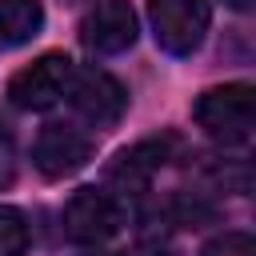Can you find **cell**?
Masks as SVG:
<instances>
[{
    "mask_svg": "<svg viewBox=\"0 0 256 256\" xmlns=\"http://www.w3.org/2000/svg\"><path fill=\"white\" fill-rule=\"evenodd\" d=\"M224 4H228V8H236V12H248V8H252V0H224Z\"/></svg>",
    "mask_w": 256,
    "mask_h": 256,
    "instance_id": "cell-13",
    "label": "cell"
},
{
    "mask_svg": "<svg viewBox=\"0 0 256 256\" xmlns=\"http://www.w3.org/2000/svg\"><path fill=\"white\" fill-rule=\"evenodd\" d=\"M60 224H64V236H68V240L100 248L104 240H112V236L124 228V208H120V200H116L112 192H104V188H80V192H72V200L64 204Z\"/></svg>",
    "mask_w": 256,
    "mask_h": 256,
    "instance_id": "cell-3",
    "label": "cell"
},
{
    "mask_svg": "<svg viewBox=\"0 0 256 256\" xmlns=\"http://www.w3.org/2000/svg\"><path fill=\"white\" fill-rule=\"evenodd\" d=\"M16 180V140H12V128L0 120V188H8Z\"/></svg>",
    "mask_w": 256,
    "mask_h": 256,
    "instance_id": "cell-12",
    "label": "cell"
},
{
    "mask_svg": "<svg viewBox=\"0 0 256 256\" xmlns=\"http://www.w3.org/2000/svg\"><path fill=\"white\" fill-rule=\"evenodd\" d=\"M72 72H76V64L68 52H44L40 60H32L28 68H20L8 80V100L24 112H44L56 100H64Z\"/></svg>",
    "mask_w": 256,
    "mask_h": 256,
    "instance_id": "cell-4",
    "label": "cell"
},
{
    "mask_svg": "<svg viewBox=\"0 0 256 256\" xmlns=\"http://www.w3.org/2000/svg\"><path fill=\"white\" fill-rule=\"evenodd\" d=\"M180 148H184V140H180L176 132L144 136V140H136L132 148L116 152V160L108 164V180H112V184H120L124 192L144 188V184H148L164 164H172V160L180 156Z\"/></svg>",
    "mask_w": 256,
    "mask_h": 256,
    "instance_id": "cell-7",
    "label": "cell"
},
{
    "mask_svg": "<svg viewBox=\"0 0 256 256\" xmlns=\"http://www.w3.org/2000/svg\"><path fill=\"white\" fill-rule=\"evenodd\" d=\"M72 4H80V0H72Z\"/></svg>",
    "mask_w": 256,
    "mask_h": 256,
    "instance_id": "cell-15",
    "label": "cell"
},
{
    "mask_svg": "<svg viewBox=\"0 0 256 256\" xmlns=\"http://www.w3.org/2000/svg\"><path fill=\"white\" fill-rule=\"evenodd\" d=\"M80 40L96 56H116L136 44V8L128 0H100L80 20Z\"/></svg>",
    "mask_w": 256,
    "mask_h": 256,
    "instance_id": "cell-8",
    "label": "cell"
},
{
    "mask_svg": "<svg viewBox=\"0 0 256 256\" xmlns=\"http://www.w3.org/2000/svg\"><path fill=\"white\" fill-rule=\"evenodd\" d=\"M28 244H32V232L24 212L12 204H0V256H24Z\"/></svg>",
    "mask_w": 256,
    "mask_h": 256,
    "instance_id": "cell-10",
    "label": "cell"
},
{
    "mask_svg": "<svg viewBox=\"0 0 256 256\" xmlns=\"http://www.w3.org/2000/svg\"><path fill=\"white\" fill-rule=\"evenodd\" d=\"M200 256H256V240L248 232H224V236L208 240Z\"/></svg>",
    "mask_w": 256,
    "mask_h": 256,
    "instance_id": "cell-11",
    "label": "cell"
},
{
    "mask_svg": "<svg viewBox=\"0 0 256 256\" xmlns=\"http://www.w3.org/2000/svg\"><path fill=\"white\" fill-rule=\"evenodd\" d=\"M148 24L168 56H192L212 24L208 0H148Z\"/></svg>",
    "mask_w": 256,
    "mask_h": 256,
    "instance_id": "cell-2",
    "label": "cell"
},
{
    "mask_svg": "<svg viewBox=\"0 0 256 256\" xmlns=\"http://www.w3.org/2000/svg\"><path fill=\"white\" fill-rule=\"evenodd\" d=\"M192 120L220 144H244L252 136V124H256V88L244 80L208 88L196 96Z\"/></svg>",
    "mask_w": 256,
    "mask_h": 256,
    "instance_id": "cell-1",
    "label": "cell"
},
{
    "mask_svg": "<svg viewBox=\"0 0 256 256\" xmlns=\"http://www.w3.org/2000/svg\"><path fill=\"white\" fill-rule=\"evenodd\" d=\"M92 160V136L72 124H44L32 144V164L48 180H64Z\"/></svg>",
    "mask_w": 256,
    "mask_h": 256,
    "instance_id": "cell-6",
    "label": "cell"
},
{
    "mask_svg": "<svg viewBox=\"0 0 256 256\" xmlns=\"http://www.w3.org/2000/svg\"><path fill=\"white\" fill-rule=\"evenodd\" d=\"M40 28H44V4L40 0H0V52L36 40Z\"/></svg>",
    "mask_w": 256,
    "mask_h": 256,
    "instance_id": "cell-9",
    "label": "cell"
},
{
    "mask_svg": "<svg viewBox=\"0 0 256 256\" xmlns=\"http://www.w3.org/2000/svg\"><path fill=\"white\" fill-rule=\"evenodd\" d=\"M68 104L92 124V128H112L124 112H128V92L116 76H108L104 68H76L72 84H68Z\"/></svg>",
    "mask_w": 256,
    "mask_h": 256,
    "instance_id": "cell-5",
    "label": "cell"
},
{
    "mask_svg": "<svg viewBox=\"0 0 256 256\" xmlns=\"http://www.w3.org/2000/svg\"><path fill=\"white\" fill-rule=\"evenodd\" d=\"M84 256H120V252H104V248H92V252H84Z\"/></svg>",
    "mask_w": 256,
    "mask_h": 256,
    "instance_id": "cell-14",
    "label": "cell"
}]
</instances>
